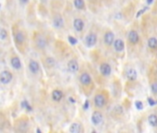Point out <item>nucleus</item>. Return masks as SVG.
Masks as SVG:
<instances>
[{
  "label": "nucleus",
  "instance_id": "1",
  "mask_svg": "<svg viewBox=\"0 0 157 133\" xmlns=\"http://www.w3.org/2000/svg\"><path fill=\"white\" fill-rule=\"evenodd\" d=\"M13 41L16 48L21 54H25L29 46V34L27 31L18 24H15L12 29Z\"/></svg>",
  "mask_w": 157,
  "mask_h": 133
},
{
  "label": "nucleus",
  "instance_id": "2",
  "mask_svg": "<svg viewBox=\"0 0 157 133\" xmlns=\"http://www.w3.org/2000/svg\"><path fill=\"white\" fill-rule=\"evenodd\" d=\"M79 85L85 95L89 96L94 90V81L92 74L86 69H80L78 73Z\"/></svg>",
  "mask_w": 157,
  "mask_h": 133
},
{
  "label": "nucleus",
  "instance_id": "3",
  "mask_svg": "<svg viewBox=\"0 0 157 133\" xmlns=\"http://www.w3.org/2000/svg\"><path fill=\"white\" fill-rule=\"evenodd\" d=\"M49 45L48 38L43 32H36L32 35V45L36 51L44 52Z\"/></svg>",
  "mask_w": 157,
  "mask_h": 133
},
{
  "label": "nucleus",
  "instance_id": "4",
  "mask_svg": "<svg viewBox=\"0 0 157 133\" xmlns=\"http://www.w3.org/2000/svg\"><path fill=\"white\" fill-rule=\"evenodd\" d=\"M108 103V95L104 91H98L93 94V105L95 109L102 110L106 106Z\"/></svg>",
  "mask_w": 157,
  "mask_h": 133
},
{
  "label": "nucleus",
  "instance_id": "5",
  "mask_svg": "<svg viewBox=\"0 0 157 133\" xmlns=\"http://www.w3.org/2000/svg\"><path fill=\"white\" fill-rule=\"evenodd\" d=\"M27 68L29 73L32 76V77L38 78L39 76L42 75V68H41V65L40 63L35 60L34 58H30L28 60V64H27Z\"/></svg>",
  "mask_w": 157,
  "mask_h": 133
},
{
  "label": "nucleus",
  "instance_id": "6",
  "mask_svg": "<svg viewBox=\"0 0 157 133\" xmlns=\"http://www.w3.org/2000/svg\"><path fill=\"white\" fill-rule=\"evenodd\" d=\"M8 60H9V65L11 67V68L18 72V71H21L22 69V62H21V59L19 56V55L17 54L16 52H11L10 55H9V58H8Z\"/></svg>",
  "mask_w": 157,
  "mask_h": 133
},
{
  "label": "nucleus",
  "instance_id": "7",
  "mask_svg": "<svg viewBox=\"0 0 157 133\" xmlns=\"http://www.w3.org/2000/svg\"><path fill=\"white\" fill-rule=\"evenodd\" d=\"M31 127L30 120L26 117H21L15 122V130L18 132H28Z\"/></svg>",
  "mask_w": 157,
  "mask_h": 133
},
{
  "label": "nucleus",
  "instance_id": "8",
  "mask_svg": "<svg viewBox=\"0 0 157 133\" xmlns=\"http://www.w3.org/2000/svg\"><path fill=\"white\" fill-rule=\"evenodd\" d=\"M98 42V35L94 31H90L84 37V45L87 48H93Z\"/></svg>",
  "mask_w": 157,
  "mask_h": 133
},
{
  "label": "nucleus",
  "instance_id": "9",
  "mask_svg": "<svg viewBox=\"0 0 157 133\" xmlns=\"http://www.w3.org/2000/svg\"><path fill=\"white\" fill-rule=\"evenodd\" d=\"M14 74L10 69H3L0 71V84L8 85L13 81Z\"/></svg>",
  "mask_w": 157,
  "mask_h": 133
},
{
  "label": "nucleus",
  "instance_id": "10",
  "mask_svg": "<svg viewBox=\"0 0 157 133\" xmlns=\"http://www.w3.org/2000/svg\"><path fill=\"white\" fill-rule=\"evenodd\" d=\"M98 69H99L100 75L103 78H108L112 74V67L107 62H104V61L101 62L98 66Z\"/></svg>",
  "mask_w": 157,
  "mask_h": 133
},
{
  "label": "nucleus",
  "instance_id": "11",
  "mask_svg": "<svg viewBox=\"0 0 157 133\" xmlns=\"http://www.w3.org/2000/svg\"><path fill=\"white\" fill-rule=\"evenodd\" d=\"M67 68L68 72H70L73 75H76L79 73V71L80 69V66L76 58H70L67 62Z\"/></svg>",
  "mask_w": 157,
  "mask_h": 133
},
{
  "label": "nucleus",
  "instance_id": "12",
  "mask_svg": "<svg viewBox=\"0 0 157 133\" xmlns=\"http://www.w3.org/2000/svg\"><path fill=\"white\" fill-rule=\"evenodd\" d=\"M72 27L75 32L77 33H82L85 29V21L80 17H77L73 20Z\"/></svg>",
  "mask_w": 157,
  "mask_h": 133
},
{
  "label": "nucleus",
  "instance_id": "13",
  "mask_svg": "<svg viewBox=\"0 0 157 133\" xmlns=\"http://www.w3.org/2000/svg\"><path fill=\"white\" fill-rule=\"evenodd\" d=\"M91 121L94 126H100L103 121V115L99 109H95L92 113V117H91Z\"/></svg>",
  "mask_w": 157,
  "mask_h": 133
},
{
  "label": "nucleus",
  "instance_id": "14",
  "mask_svg": "<svg viewBox=\"0 0 157 133\" xmlns=\"http://www.w3.org/2000/svg\"><path fill=\"white\" fill-rule=\"evenodd\" d=\"M65 97V93L61 89H55L51 91V99L54 103L59 104Z\"/></svg>",
  "mask_w": 157,
  "mask_h": 133
},
{
  "label": "nucleus",
  "instance_id": "15",
  "mask_svg": "<svg viewBox=\"0 0 157 133\" xmlns=\"http://www.w3.org/2000/svg\"><path fill=\"white\" fill-rule=\"evenodd\" d=\"M103 44L106 46H112L113 45V43L115 41V33L108 30L104 32L103 36Z\"/></svg>",
  "mask_w": 157,
  "mask_h": 133
},
{
  "label": "nucleus",
  "instance_id": "16",
  "mask_svg": "<svg viewBox=\"0 0 157 133\" xmlns=\"http://www.w3.org/2000/svg\"><path fill=\"white\" fill-rule=\"evenodd\" d=\"M53 26L57 29V30H60L64 27V18L63 17L61 16V14H56L54 15L53 17Z\"/></svg>",
  "mask_w": 157,
  "mask_h": 133
},
{
  "label": "nucleus",
  "instance_id": "17",
  "mask_svg": "<svg viewBox=\"0 0 157 133\" xmlns=\"http://www.w3.org/2000/svg\"><path fill=\"white\" fill-rule=\"evenodd\" d=\"M128 41L131 45H137L139 42V33L136 31H134V30L129 31V33H128Z\"/></svg>",
  "mask_w": 157,
  "mask_h": 133
},
{
  "label": "nucleus",
  "instance_id": "18",
  "mask_svg": "<svg viewBox=\"0 0 157 133\" xmlns=\"http://www.w3.org/2000/svg\"><path fill=\"white\" fill-rule=\"evenodd\" d=\"M68 131L70 133H80L83 131V125L79 121H75L70 125Z\"/></svg>",
  "mask_w": 157,
  "mask_h": 133
},
{
  "label": "nucleus",
  "instance_id": "19",
  "mask_svg": "<svg viewBox=\"0 0 157 133\" xmlns=\"http://www.w3.org/2000/svg\"><path fill=\"white\" fill-rule=\"evenodd\" d=\"M113 47L116 52L121 53L125 49V43L122 39H115V41L113 43Z\"/></svg>",
  "mask_w": 157,
  "mask_h": 133
},
{
  "label": "nucleus",
  "instance_id": "20",
  "mask_svg": "<svg viewBox=\"0 0 157 133\" xmlns=\"http://www.w3.org/2000/svg\"><path fill=\"white\" fill-rule=\"evenodd\" d=\"M44 66L47 68H51L53 69L57 67V62L55 60V58H53L52 56H45L44 58Z\"/></svg>",
  "mask_w": 157,
  "mask_h": 133
},
{
  "label": "nucleus",
  "instance_id": "21",
  "mask_svg": "<svg viewBox=\"0 0 157 133\" xmlns=\"http://www.w3.org/2000/svg\"><path fill=\"white\" fill-rule=\"evenodd\" d=\"M126 76H127V79L129 81H135L137 80V77H138V74H137V71L136 69L130 68L127 70L126 72Z\"/></svg>",
  "mask_w": 157,
  "mask_h": 133
},
{
  "label": "nucleus",
  "instance_id": "22",
  "mask_svg": "<svg viewBox=\"0 0 157 133\" xmlns=\"http://www.w3.org/2000/svg\"><path fill=\"white\" fill-rule=\"evenodd\" d=\"M73 6L78 10H85L86 9V4L84 0H73Z\"/></svg>",
  "mask_w": 157,
  "mask_h": 133
},
{
  "label": "nucleus",
  "instance_id": "23",
  "mask_svg": "<svg viewBox=\"0 0 157 133\" xmlns=\"http://www.w3.org/2000/svg\"><path fill=\"white\" fill-rule=\"evenodd\" d=\"M8 39V32L6 28L0 27V41L4 42Z\"/></svg>",
  "mask_w": 157,
  "mask_h": 133
},
{
  "label": "nucleus",
  "instance_id": "24",
  "mask_svg": "<svg viewBox=\"0 0 157 133\" xmlns=\"http://www.w3.org/2000/svg\"><path fill=\"white\" fill-rule=\"evenodd\" d=\"M148 46L152 50L157 49V38L156 37H151L148 39Z\"/></svg>",
  "mask_w": 157,
  "mask_h": 133
},
{
  "label": "nucleus",
  "instance_id": "25",
  "mask_svg": "<svg viewBox=\"0 0 157 133\" xmlns=\"http://www.w3.org/2000/svg\"><path fill=\"white\" fill-rule=\"evenodd\" d=\"M148 122L152 127H157V116L152 114L148 117Z\"/></svg>",
  "mask_w": 157,
  "mask_h": 133
},
{
  "label": "nucleus",
  "instance_id": "26",
  "mask_svg": "<svg viewBox=\"0 0 157 133\" xmlns=\"http://www.w3.org/2000/svg\"><path fill=\"white\" fill-rule=\"evenodd\" d=\"M113 113L116 114V115H117V116H120V115H122V114H123V108H122L121 106H119V105H117V106H116L114 108Z\"/></svg>",
  "mask_w": 157,
  "mask_h": 133
},
{
  "label": "nucleus",
  "instance_id": "27",
  "mask_svg": "<svg viewBox=\"0 0 157 133\" xmlns=\"http://www.w3.org/2000/svg\"><path fill=\"white\" fill-rule=\"evenodd\" d=\"M151 90H152V93L157 94V82H153L151 85Z\"/></svg>",
  "mask_w": 157,
  "mask_h": 133
},
{
  "label": "nucleus",
  "instance_id": "28",
  "mask_svg": "<svg viewBox=\"0 0 157 133\" xmlns=\"http://www.w3.org/2000/svg\"><path fill=\"white\" fill-rule=\"evenodd\" d=\"M136 107L138 110H142L143 109V104L141 101H137L136 102Z\"/></svg>",
  "mask_w": 157,
  "mask_h": 133
},
{
  "label": "nucleus",
  "instance_id": "29",
  "mask_svg": "<svg viewBox=\"0 0 157 133\" xmlns=\"http://www.w3.org/2000/svg\"><path fill=\"white\" fill-rule=\"evenodd\" d=\"M148 8H149L148 7H145V8H142V10H139V12L137 13L136 17H137V18H139V17L141 16V15H142V14H143V13H144V12H145L146 10H148Z\"/></svg>",
  "mask_w": 157,
  "mask_h": 133
},
{
  "label": "nucleus",
  "instance_id": "30",
  "mask_svg": "<svg viewBox=\"0 0 157 133\" xmlns=\"http://www.w3.org/2000/svg\"><path fill=\"white\" fill-rule=\"evenodd\" d=\"M148 103H149V105H150L151 106L155 105L157 104V102H156L154 99H152V98H148Z\"/></svg>",
  "mask_w": 157,
  "mask_h": 133
},
{
  "label": "nucleus",
  "instance_id": "31",
  "mask_svg": "<svg viewBox=\"0 0 157 133\" xmlns=\"http://www.w3.org/2000/svg\"><path fill=\"white\" fill-rule=\"evenodd\" d=\"M19 2L21 6H26L30 2V0H19Z\"/></svg>",
  "mask_w": 157,
  "mask_h": 133
},
{
  "label": "nucleus",
  "instance_id": "32",
  "mask_svg": "<svg viewBox=\"0 0 157 133\" xmlns=\"http://www.w3.org/2000/svg\"><path fill=\"white\" fill-rule=\"evenodd\" d=\"M152 2H153V0H147V4L148 5H151Z\"/></svg>",
  "mask_w": 157,
  "mask_h": 133
},
{
  "label": "nucleus",
  "instance_id": "33",
  "mask_svg": "<svg viewBox=\"0 0 157 133\" xmlns=\"http://www.w3.org/2000/svg\"><path fill=\"white\" fill-rule=\"evenodd\" d=\"M0 7H1V5H0Z\"/></svg>",
  "mask_w": 157,
  "mask_h": 133
}]
</instances>
